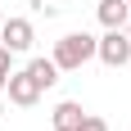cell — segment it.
I'll return each instance as SVG.
<instances>
[{
  "label": "cell",
  "instance_id": "obj_1",
  "mask_svg": "<svg viewBox=\"0 0 131 131\" xmlns=\"http://www.w3.org/2000/svg\"><path fill=\"white\" fill-rule=\"evenodd\" d=\"M54 63H59V72H77L81 63H91L95 59V36H86V32H68V36L54 41Z\"/></svg>",
  "mask_w": 131,
  "mask_h": 131
},
{
  "label": "cell",
  "instance_id": "obj_2",
  "mask_svg": "<svg viewBox=\"0 0 131 131\" xmlns=\"http://www.w3.org/2000/svg\"><path fill=\"white\" fill-rule=\"evenodd\" d=\"M95 59H104L108 68H127L131 63V36H127V27H108L104 36L95 41Z\"/></svg>",
  "mask_w": 131,
  "mask_h": 131
},
{
  "label": "cell",
  "instance_id": "obj_3",
  "mask_svg": "<svg viewBox=\"0 0 131 131\" xmlns=\"http://www.w3.org/2000/svg\"><path fill=\"white\" fill-rule=\"evenodd\" d=\"M5 91H9V104H18V108H32L41 100V86H36V77L32 72H9V81H5Z\"/></svg>",
  "mask_w": 131,
  "mask_h": 131
},
{
  "label": "cell",
  "instance_id": "obj_4",
  "mask_svg": "<svg viewBox=\"0 0 131 131\" xmlns=\"http://www.w3.org/2000/svg\"><path fill=\"white\" fill-rule=\"evenodd\" d=\"M0 41H5L14 54H27V50H32V41H36V32H32L27 18H5V23H0Z\"/></svg>",
  "mask_w": 131,
  "mask_h": 131
},
{
  "label": "cell",
  "instance_id": "obj_5",
  "mask_svg": "<svg viewBox=\"0 0 131 131\" xmlns=\"http://www.w3.org/2000/svg\"><path fill=\"white\" fill-rule=\"evenodd\" d=\"M81 118H86V108H81L77 104V100H63V104H59V108H54V131H77L81 127Z\"/></svg>",
  "mask_w": 131,
  "mask_h": 131
},
{
  "label": "cell",
  "instance_id": "obj_6",
  "mask_svg": "<svg viewBox=\"0 0 131 131\" xmlns=\"http://www.w3.org/2000/svg\"><path fill=\"white\" fill-rule=\"evenodd\" d=\"M131 18V0H100V23L104 27H127Z\"/></svg>",
  "mask_w": 131,
  "mask_h": 131
},
{
  "label": "cell",
  "instance_id": "obj_7",
  "mask_svg": "<svg viewBox=\"0 0 131 131\" xmlns=\"http://www.w3.org/2000/svg\"><path fill=\"white\" fill-rule=\"evenodd\" d=\"M27 72L36 77L41 91H50L54 81H59V63H54V59H32V63H27Z\"/></svg>",
  "mask_w": 131,
  "mask_h": 131
},
{
  "label": "cell",
  "instance_id": "obj_8",
  "mask_svg": "<svg viewBox=\"0 0 131 131\" xmlns=\"http://www.w3.org/2000/svg\"><path fill=\"white\" fill-rule=\"evenodd\" d=\"M9 72H14V50L0 41V91H5V81H9Z\"/></svg>",
  "mask_w": 131,
  "mask_h": 131
},
{
  "label": "cell",
  "instance_id": "obj_9",
  "mask_svg": "<svg viewBox=\"0 0 131 131\" xmlns=\"http://www.w3.org/2000/svg\"><path fill=\"white\" fill-rule=\"evenodd\" d=\"M77 131H108V122H104V118H95V113H86Z\"/></svg>",
  "mask_w": 131,
  "mask_h": 131
},
{
  "label": "cell",
  "instance_id": "obj_10",
  "mask_svg": "<svg viewBox=\"0 0 131 131\" xmlns=\"http://www.w3.org/2000/svg\"><path fill=\"white\" fill-rule=\"evenodd\" d=\"M127 36H131V18H127Z\"/></svg>",
  "mask_w": 131,
  "mask_h": 131
},
{
  "label": "cell",
  "instance_id": "obj_11",
  "mask_svg": "<svg viewBox=\"0 0 131 131\" xmlns=\"http://www.w3.org/2000/svg\"><path fill=\"white\" fill-rule=\"evenodd\" d=\"M0 23H5V9H0Z\"/></svg>",
  "mask_w": 131,
  "mask_h": 131
},
{
  "label": "cell",
  "instance_id": "obj_12",
  "mask_svg": "<svg viewBox=\"0 0 131 131\" xmlns=\"http://www.w3.org/2000/svg\"><path fill=\"white\" fill-rule=\"evenodd\" d=\"M0 118H5V104H0Z\"/></svg>",
  "mask_w": 131,
  "mask_h": 131
}]
</instances>
